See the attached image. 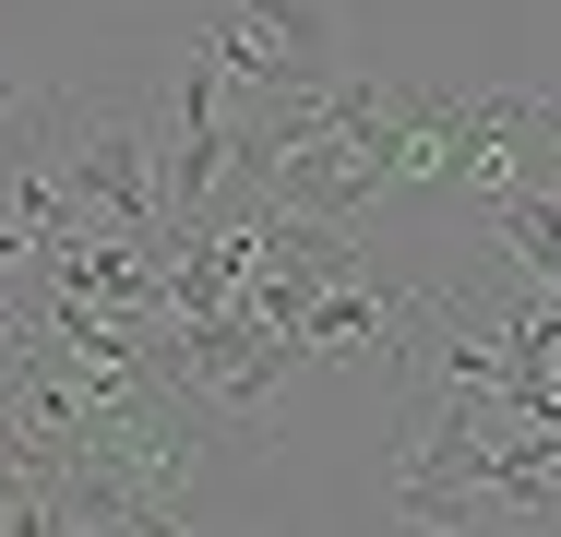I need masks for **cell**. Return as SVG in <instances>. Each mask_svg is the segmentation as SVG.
I'll return each mask as SVG.
<instances>
[{"label": "cell", "instance_id": "6da1fadb", "mask_svg": "<svg viewBox=\"0 0 561 537\" xmlns=\"http://www.w3.org/2000/svg\"><path fill=\"white\" fill-rule=\"evenodd\" d=\"M204 48H216L227 72L251 84V96H323L346 72V36H335V12L323 0H227L216 24H204Z\"/></svg>", "mask_w": 561, "mask_h": 537}]
</instances>
